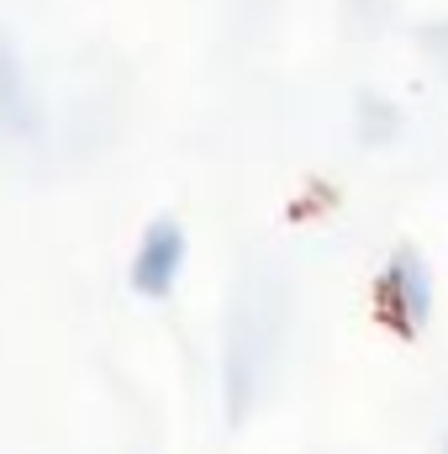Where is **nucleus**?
<instances>
[{"mask_svg":"<svg viewBox=\"0 0 448 454\" xmlns=\"http://www.w3.org/2000/svg\"><path fill=\"white\" fill-rule=\"evenodd\" d=\"M185 227L174 217H153L143 227L137 248H132V270H127V286L143 296V301H169L180 275H185Z\"/></svg>","mask_w":448,"mask_h":454,"instance_id":"f257e3e1","label":"nucleus"},{"mask_svg":"<svg viewBox=\"0 0 448 454\" xmlns=\"http://www.w3.org/2000/svg\"><path fill=\"white\" fill-rule=\"evenodd\" d=\"M380 301H385V317L401 323V333L428 328V317H433V275H428V259L417 248L390 254V270L380 280Z\"/></svg>","mask_w":448,"mask_h":454,"instance_id":"f03ea898","label":"nucleus"},{"mask_svg":"<svg viewBox=\"0 0 448 454\" xmlns=\"http://www.w3.org/2000/svg\"><path fill=\"white\" fill-rule=\"evenodd\" d=\"M444 454H448V444H444Z\"/></svg>","mask_w":448,"mask_h":454,"instance_id":"7ed1b4c3","label":"nucleus"}]
</instances>
